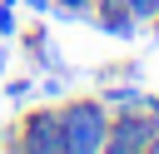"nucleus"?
Instances as JSON below:
<instances>
[{
	"mask_svg": "<svg viewBox=\"0 0 159 154\" xmlns=\"http://www.w3.org/2000/svg\"><path fill=\"white\" fill-rule=\"evenodd\" d=\"M114 109L99 94H70L60 99V129H65V154H104Z\"/></svg>",
	"mask_w": 159,
	"mask_h": 154,
	"instance_id": "obj_1",
	"label": "nucleus"
},
{
	"mask_svg": "<svg viewBox=\"0 0 159 154\" xmlns=\"http://www.w3.org/2000/svg\"><path fill=\"white\" fill-rule=\"evenodd\" d=\"M10 154H65V129H60V104H35L10 124Z\"/></svg>",
	"mask_w": 159,
	"mask_h": 154,
	"instance_id": "obj_2",
	"label": "nucleus"
},
{
	"mask_svg": "<svg viewBox=\"0 0 159 154\" xmlns=\"http://www.w3.org/2000/svg\"><path fill=\"white\" fill-rule=\"evenodd\" d=\"M154 124H149V114H139V109H119L114 119H109V139H104V154H149L154 149Z\"/></svg>",
	"mask_w": 159,
	"mask_h": 154,
	"instance_id": "obj_3",
	"label": "nucleus"
},
{
	"mask_svg": "<svg viewBox=\"0 0 159 154\" xmlns=\"http://www.w3.org/2000/svg\"><path fill=\"white\" fill-rule=\"evenodd\" d=\"M89 25H94L99 35H109V40H134V35H139V20H134L129 0H94Z\"/></svg>",
	"mask_w": 159,
	"mask_h": 154,
	"instance_id": "obj_4",
	"label": "nucleus"
},
{
	"mask_svg": "<svg viewBox=\"0 0 159 154\" xmlns=\"http://www.w3.org/2000/svg\"><path fill=\"white\" fill-rule=\"evenodd\" d=\"M20 45H25V55L35 60V70H55V65H60V60L50 55V25H45V15H35V25L20 30Z\"/></svg>",
	"mask_w": 159,
	"mask_h": 154,
	"instance_id": "obj_5",
	"label": "nucleus"
},
{
	"mask_svg": "<svg viewBox=\"0 0 159 154\" xmlns=\"http://www.w3.org/2000/svg\"><path fill=\"white\" fill-rule=\"evenodd\" d=\"M149 89H139V79H119V84H99V99L119 114V109H139V99H144Z\"/></svg>",
	"mask_w": 159,
	"mask_h": 154,
	"instance_id": "obj_6",
	"label": "nucleus"
},
{
	"mask_svg": "<svg viewBox=\"0 0 159 154\" xmlns=\"http://www.w3.org/2000/svg\"><path fill=\"white\" fill-rule=\"evenodd\" d=\"M30 94H35V75H10L5 79V99L10 104H25Z\"/></svg>",
	"mask_w": 159,
	"mask_h": 154,
	"instance_id": "obj_7",
	"label": "nucleus"
},
{
	"mask_svg": "<svg viewBox=\"0 0 159 154\" xmlns=\"http://www.w3.org/2000/svg\"><path fill=\"white\" fill-rule=\"evenodd\" d=\"M119 79H139V60H119V65L99 70V84H119Z\"/></svg>",
	"mask_w": 159,
	"mask_h": 154,
	"instance_id": "obj_8",
	"label": "nucleus"
},
{
	"mask_svg": "<svg viewBox=\"0 0 159 154\" xmlns=\"http://www.w3.org/2000/svg\"><path fill=\"white\" fill-rule=\"evenodd\" d=\"M89 10H94V0H55V15L60 20H89ZM50 15V20H55Z\"/></svg>",
	"mask_w": 159,
	"mask_h": 154,
	"instance_id": "obj_9",
	"label": "nucleus"
},
{
	"mask_svg": "<svg viewBox=\"0 0 159 154\" xmlns=\"http://www.w3.org/2000/svg\"><path fill=\"white\" fill-rule=\"evenodd\" d=\"M129 10H134V20H139V25H149V20L159 15V0H129Z\"/></svg>",
	"mask_w": 159,
	"mask_h": 154,
	"instance_id": "obj_10",
	"label": "nucleus"
},
{
	"mask_svg": "<svg viewBox=\"0 0 159 154\" xmlns=\"http://www.w3.org/2000/svg\"><path fill=\"white\" fill-rule=\"evenodd\" d=\"M10 35H15V10H5V5H0V45H5Z\"/></svg>",
	"mask_w": 159,
	"mask_h": 154,
	"instance_id": "obj_11",
	"label": "nucleus"
},
{
	"mask_svg": "<svg viewBox=\"0 0 159 154\" xmlns=\"http://www.w3.org/2000/svg\"><path fill=\"white\" fill-rule=\"evenodd\" d=\"M25 5H30V15H45V20L55 15V0H25Z\"/></svg>",
	"mask_w": 159,
	"mask_h": 154,
	"instance_id": "obj_12",
	"label": "nucleus"
},
{
	"mask_svg": "<svg viewBox=\"0 0 159 154\" xmlns=\"http://www.w3.org/2000/svg\"><path fill=\"white\" fill-rule=\"evenodd\" d=\"M0 154H10V124H0Z\"/></svg>",
	"mask_w": 159,
	"mask_h": 154,
	"instance_id": "obj_13",
	"label": "nucleus"
},
{
	"mask_svg": "<svg viewBox=\"0 0 159 154\" xmlns=\"http://www.w3.org/2000/svg\"><path fill=\"white\" fill-rule=\"evenodd\" d=\"M0 5H5V10H15V5H20V0H0Z\"/></svg>",
	"mask_w": 159,
	"mask_h": 154,
	"instance_id": "obj_14",
	"label": "nucleus"
},
{
	"mask_svg": "<svg viewBox=\"0 0 159 154\" xmlns=\"http://www.w3.org/2000/svg\"><path fill=\"white\" fill-rule=\"evenodd\" d=\"M0 79H5V50H0Z\"/></svg>",
	"mask_w": 159,
	"mask_h": 154,
	"instance_id": "obj_15",
	"label": "nucleus"
},
{
	"mask_svg": "<svg viewBox=\"0 0 159 154\" xmlns=\"http://www.w3.org/2000/svg\"><path fill=\"white\" fill-rule=\"evenodd\" d=\"M149 30H154V35H159V15H154V20H149Z\"/></svg>",
	"mask_w": 159,
	"mask_h": 154,
	"instance_id": "obj_16",
	"label": "nucleus"
},
{
	"mask_svg": "<svg viewBox=\"0 0 159 154\" xmlns=\"http://www.w3.org/2000/svg\"><path fill=\"white\" fill-rule=\"evenodd\" d=\"M149 154H159V134H154V149H149Z\"/></svg>",
	"mask_w": 159,
	"mask_h": 154,
	"instance_id": "obj_17",
	"label": "nucleus"
}]
</instances>
